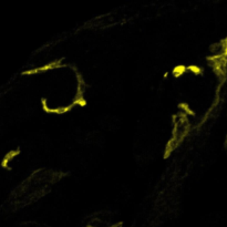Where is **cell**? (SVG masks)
I'll return each mask as SVG.
<instances>
[{
  "mask_svg": "<svg viewBox=\"0 0 227 227\" xmlns=\"http://www.w3.org/2000/svg\"><path fill=\"white\" fill-rule=\"evenodd\" d=\"M19 153H20V150H19V149H17V150L9 151V152H8V153H7V154L4 156V159H2L1 163H0L1 167L5 168V170H10V168H9V162L12 159H14V157H16V156H17Z\"/></svg>",
  "mask_w": 227,
  "mask_h": 227,
  "instance_id": "1",
  "label": "cell"
}]
</instances>
